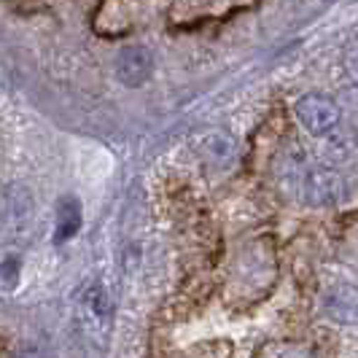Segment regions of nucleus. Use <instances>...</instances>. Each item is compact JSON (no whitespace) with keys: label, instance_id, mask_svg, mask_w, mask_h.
Here are the masks:
<instances>
[{"label":"nucleus","instance_id":"nucleus-1","mask_svg":"<svg viewBox=\"0 0 358 358\" xmlns=\"http://www.w3.org/2000/svg\"><path fill=\"white\" fill-rule=\"evenodd\" d=\"M283 176L291 180V192L310 205H326L334 202L342 194V180L318 164L310 162H294L283 170Z\"/></svg>","mask_w":358,"mask_h":358},{"label":"nucleus","instance_id":"nucleus-2","mask_svg":"<svg viewBox=\"0 0 358 358\" xmlns=\"http://www.w3.org/2000/svg\"><path fill=\"white\" fill-rule=\"evenodd\" d=\"M296 119L302 122L310 135L315 138H337V132L342 129V116H340V108L334 100L323 97V94H305L296 100Z\"/></svg>","mask_w":358,"mask_h":358},{"label":"nucleus","instance_id":"nucleus-3","mask_svg":"<svg viewBox=\"0 0 358 358\" xmlns=\"http://www.w3.org/2000/svg\"><path fill=\"white\" fill-rule=\"evenodd\" d=\"M113 71H116V78L124 87L138 90V87H143L145 81L151 78V71H154L151 52L143 49V46H124L122 52L116 54V59H113Z\"/></svg>","mask_w":358,"mask_h":358},{"label":"nucleus","instance_id":"nucleus-4","mask_svg":"<svg viewBox=\"0 0 358 358\" xmlns=\"http://www.w3.org/2000/svg\"><path fill=\"white\" fill-rule=\"evenodd\" d=\"M323 313L342 326H358V286H334L323 296Z\"/></svg>","mask_w":358,"mask_h":358},{"label":"nucleus","instance_id":"nucleus-5","mask_svg":"<svg viewBox=\"0 0 358 358\" xmlns=\"http://www.w3.org/2000/svg\"><path fill=\"white\" fill-rule=\"evenodd\" d=\"M135 8L132 6H122V3H108L103 6L100 11H97V17H94V30L100 33V36H108V38H116L122 36V33H129L135 24V19L129 17Z\"/></svg>","mask_w":358,"mask_h":358},{"label":"nucleus","instance_id":"nucleus-6","mask_svg":"<svg viewBox=\"0 0 358 358\" xmlns=\"http://www.w3.org/2000/svg\"><path fill=\"white\" fill-rule=\"evenodd\" d=\"M78 229H81V205L76 197H62L57 205L54 243H68Z\"/></svg>","mask_w":358,"mask_h":358},{"label":"nucleus","instance_id":"nucleus-7","mask_svg":"<svg viewBox=\"0 0 358 358\" xmlns=\"http://www.w3.org/2000/svg\"><path fill=\"white\" fill-rule=\"evenodd\" d=\"M84 305L90 310L94 326H106L110 321V299H108L106 288L100 286V283H92L90 286V291L84 294Z\"/></svg>","mask_w":358,"mask_h":358},{"label":"nucleus","instance_id":"nucleus-8","mask_svg":"<svg viewBox=\"0 0 358 358\" xmlns=\"http://www.w3.org/2000/svg\"><path fill=\"white\" fill-rule=\"evenodd\" d=\"M17 283V262H6L3 267H0V286H14Z\"/></svg>","mask_w":358,"mask_h":358},{"label":"nucleus","instance_id":"nucleus-9","mask_svg":"<svg viewBox=\"0 0 358 358\" xmlns=\"http://www.w3.org/2000/svg\"><path fill=\"white\" fill-rule=\"evenodd\" d=\"M14 358H41V353H38L36 348H27V350H19Z\"/></svg>","mask_w":358,"mask_h":358}]
</instances>
